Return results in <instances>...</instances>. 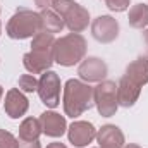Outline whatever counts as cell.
<instances>
[{
    "mask_svg": "<svg viewBox=\"0 0 148 148\" xmlns=\"http://www.w3.org/2000/svg\"><path fill=\"white\" fill-rule=\"evenodd\" d=\"M53 45L55 36L47 31H40L36 36H33L31 41V50L24 53L23 57V66L26 71L31 74H43L50 71L53 60Z\"/></svg>",
    "mask_w": 148,
    "mask_h": 148,
    "instance_id": "obj_1",
    "label": "cell"
},
{
    "mask_svg": "<svg viewBox=\"0 0 148 148\" xmlns=\"http://www.w3.org/2000/svg\"><path fill=\"white\" fill-rule=\"evenodd\" d=\"M62 105L66 115L73 119H77L86 110H90L95 105V95L90 83H84L81 79H67L64 84Z\"/></svg>",
    "mask_w": 148,
    "mask_h": 148,
    "instance_id": "obj_2",
    "label": "cell"
},
{
    "mask_svg": "<svg viewBox=\"0 0 148 148\" xmlns=\"http://www.w3.org/2000/svg\"><path fill=\"white\" fill-rule=\"evenodd\" d=\"M86 40L79 33H69L66 36L55 40L53 45V60L62 67H71L81 64L86 55Z\"/></svg>",
    "mask_w": 148,
    "mask_h": 148,
    "instance_id": "obj_3",
    "label": "cell"
},
{
    "mask_svg": "<svg viewBox=\"0 0 148 148\" xmlns=\"http://www.w3.org/2000/svg\"><path fill=\"white\" fill-rule=\"evenodd\" d=\"M41 31V17L40 12L29 9H17L14 16L7 21L5 33L12 40H28L36 36Z\"/></svg>",
    "mask_w": 148,
    "mask_h": 148,
    "instance_id": "obj_4",
    "label": "cell"
},
{
    "mask_svg": "<svg viewBox=\"0 0 148 148\" xmlns=\"http://www.w3.org/2000/svg\"><path fill=\"white\" fill-rule=\"evenodd\" d=\"M52 9L64 19L66 28L71 33H81L90 24V12L81 3L73 0H55Z\"/></svg>",
    "mask_w": 148,
    "mask_h": 148,
    "instance_id": "obj_5",
    "label": "cell"
},
{
    "mask_svg": "<svg viewBox=\"0 0 148 148\" xmlns=\"http://www.w3.org/2000/svg\"><path fill=\"white\" fill-rule=\"evenodd\" d=\"M93 95H95V107L102 117L115 115L119 109V102H117V84L114 81L103 79L97 83V86L93 88Z\"/></svg>",
    "mask_w": 148,
    "mask_h": 148,
    "instance_id": "obj_6",
    "label": "cell"
},
{
    "mask_svg": "<svg viewBox=\"0 0 148 148\" xmlns=\"http://www.w3.org/2000/svg\"><path fill=\"white\" fill-rule=\"evenodd\" d=\"M60 77L53 71H47L40 76L38 79V97L43 105L48 109H55L60 103Z\"/></svg>",
    "mask_w": 148,
    "mask_h": 148,
    "instance_id": "obj_7",
    "label": "cell"
},
{
    "mask_svg": "<svg viewBox=\"0 0 148 148\" xmlns=\"http://www.w3.org/2000/svg\"><path fill=\"white\" fill-rule=\"evenodd\" d=\"M77 74H79L81 81H84V83H100L107 77L109 67L102 59L88 57V59L81 60V64L77 67Z\"/></svg>",
    "mask_w": 148,
    "mask_h": 148,
    "instance_id": "obj_8",
    "label": "cell"
},
{
    "mask_svg": "<svg viewBox=\"0 0 148 148\" xmlns=\"http://www.w3.org/2000/svg\"><path fill=\"white\" fill-rule=\"evenodd\" d=\"M91 35L98 43H112L119 36V23L112 16H98L91 23Z\"/></svg>",
    "mask_w": 148,
    "mask_h": 148,
    "instance_id": "obj_9",
    "label": "cell"
},
{
    "mask_svg": "<svg viewBox=\"0 0 148 148\" xmlns=\"http://www.w3.org/2000/svg\"><path fill=\"white\" fill-rule=\"evenodd\" d=\"M67 138L76 148H84L97 138V129L88 121H74L67 127Z\"/></svg>",
    "mask_w": 148,
    "mask_h": 148,
    "instance_id": "obj_10",
    "label": "cell"
},
{
    "mask_svg": "<svg viewBox=\"0 0 148 148\" xmlns=\"http://www.w3.org/2000/svg\"><path fill=\"white\" fill-rule=\"evenodd\" d=\"M3 109H5V114L10 119H19V117H23L28 112L29 102H28V98L24 97V93L19 88H10L5 93Z\"/></svg>",
    "mask_w": 148,
    "mask_h": 148,
    "instance_id": "obj_11",
    "label": "cell"
},
{
    "mask_svg": "<svg viewBox=\"0 0 148 148\" xmlns=\"http://www.w3.org/2000/svg\"><path fill=\"white\" fill-rule=\"evenodd\" d=\"M40 122H41V131L43 134L50 136V138H60L67 133V122L66 117L57 114L53 110H47L40 115Z\"/></svg>",
    "mask_w": 148,
    "mask_h": 148,
    "instance_id": "obj_12",
    "label": "cell"
},
{
    "mask_svg": "<svg viewBox=\"0 0 148 148\" xmlns=\"http://www.w3.org/2000/svg\"><path fill=\"white\" fill-rule=\"evenodd\" d=\"M97 143L98 148H124L126 138L121 127L115 124H105L100 129H97Z\"/></svg>",
    "mask_w": 148,
    "mask_h": 148,
    "instance_id": "obj_13",
    "label": "cell"
},
{
    "mask_svg": "<svg viewBox=\"0 0 148 148\" xmlns=\"http://www.w3.org/2000/svg\"><path fill=\"white\" fill-rule=\"evenodd\" d=\"M140 93H141V86H138L127 76H122L119 84H117V102H119V107H124V109L133 107L138 102Z\"/></svg>",
    "mask_w": 148,
    "mask_h": 148,
    "instance_id": "obj_14",
    "label": "cell"
},
{
    "mask_svg": "<svg viewBox=\"0 0 148 148\" xmlns=\"http://www.w3.org/2000/svg\"><path fill=\"white\" fill-rule=\"evenodd\" d=\"M124 76H127L138 86H145L148 83V57H138L136 60H133L127 66Z\"/></svg>",
    "mask_w": 148,
    "mask_h": 148,
    "instance_id": "obj_15",
    "label": "cell"
},
{
    "mask_svg": "<svg viewBox=\"0 0 148 148\" xmlns=\"http://www.w3.org/2000/svg\"><path fill=\"white\" fill-rule=\"evenodd\" d=\"M40 17H41V31L55 35V33H60L66 28L64 19L53 9H43V10H40Z\"/></svg>",
    "mask_w": 148,
    "mask_h": 148,
    "instance_id": "obj_16",
    "label": "cell"
},
{
    "mask_svg": "<svg viewBox=\"0 0 148 148\" xmlns=\"http://www.w3.org/2000/svg\"><path fill=\"white\" fill-rule=\"evenodd\" d=\"M43 134L41 131V122L36 117H26L19 124V141H35Z\"/></svg>",
    "mask_w": 148,
    "mask_h": 148,
    "instance_id": "obj_17",
    "label": "cell"
},
{
    "mask_svg": "<svg viewBox=\"0 0 148 148\" xmlns=\"http://www.w3.org/2000/svg\"><path fill=\"white\" fill-rule=\"evenodd\" d=\"M127 23L134 29H145L148 26V5L147 3H136L129 9Z\"/></svg>",
    "mask_w": 148,
    "mask_h": 148,
    "instance_id": "obj_18",
    "label": "cell"
},
{
    "mask_svg": "<svg viewBox=\"0 0 148 148\" xmlns=\"http://www.w3.org/2000/svg\"><path fill=\"white\" fill-rule=\"evenodd\" d=\"M17 83H19V90L24 93H33L38 90V79L35 77V74H23Z\"/></svg>",
    "mask_w": 148,
    "mask_h": 148,
    "instance_id": "obj_19",
    "label": "cell"
},
{
    "mask_svg": "<svg viewBox=\"0 0 148 148\" xmlns=\"http://www.w3.org/2000/svg\"><path fill=\"white\" fill-rule=\"evenodd\" d=\"M0 148H19V138H16L10 131L0 129Z\"/></svg>",
    "mask_w": 148,
    "mask_h": 148,
    "instance_id": "obj_20",
    "label": "cell"
},
{
    "mask_svg": "<svg viewBox=\"0 0 148 148\" xmlns=\"http://www.w3.org/2000/svg\"><path fill=\"white\" fill-rule=\"evenodd\" d=\"M112 12H124L129 9V2L131 0H102Z\"/></svg>",
    "mask_w": 148,
    "mask_h": 148,
    "instance_id": "obj_21",
    "label": "cell"
},
{
    "mask_svg": "<svg viewBox=\"0 0 148 148\" xmlns=\"http://www.w3.org/2000/svg\"><path fill=\"white\" fill-rule=\"evenodd\" d=\"M53 2L55 0H35V5H36L40 10H43V9H52Z\"/></svg>",
    "mask_w": 148,
    "mask_h": 148,
    "instance_id": "obj_22",
    "label": "cell"
},
{
    "mask_svg": "<svg viewBox=\"0 0 148 148\" xmlns=\"http://www.w3.org/2000/svg\"><path fill=\"white\" fill-rule=\"evenodd\" d=\"M19 148H41V143H40V140H35V141H19Z\"/></svg>",
    "mask_w": 148,
    "mask_h": 148,
    "instance_id": "obj_23",
    "label": "cell"
},
{
    "mask_svg": "<svg viewBox=\"0 0 148 148\" xmlns=\"http://www.w3.org/2000/svg\"><path fill=\"white\" fill-rule=\"evenodd\" d=\"M47 148H67V147H66L64 143H59V141H55V143H50Z\"/></svg>",
    "mask_w": 148,
    "mask_h": 148,
    "instance_id": "obj_24",
    "label": "cell"
},
{
    "mask_svg": "<svg viewBox=\"0 0 148 148\" xmlns=\"http://www.w3.org/2000/svg\"><path fill=\"white\" fill-rule=\"evenodd\" d=\"M143 40H145V45L148 47V28L143 31Z\"/></svg>",
    "mask_w": 148,
    "mask_h": 148,
    "instance_id": "obj_25",
    "label": "cell"
},
{
    "mask_svg": "<svg viewBox=\"0 0 148 148\" xmlns=\"http://www.w3.org/2000/svg\"><path fill=\"white\" fill-rule=\"evenodd\" d=\"M124 148H141L140 145H134V143H129V145H124Z\"/></svg>",
    "mask_w": 148,
    "mask_h": 148,
    "instance_id": "obj_26",
    "label": "cell"
},
{
    "mask_svg": "<svg viewBox=\"0 0 148 148\" xmlns=\"http://www.w3.org/2000/svg\"><path fill=\"white\" fill-rule=\"evenodd\" d=\"M2 97H3V88L0 86V102H2Z\"/></svg>",
    "mask_w": 148,
    "mask_h": 148,
    "instance_id": "obj_27",
    "label": "cell"
},
{
    "mask_svg": "<svg viewBox=\"0 0 148 148\" xmlns=\"http://www.w3.org/2000/svg\"><path fill=\"white\" fill-rule=\"evenodd\" d=\"M0 35H2V23H0Z\"/></svg>",
    "mask_w": 148,
    "mask_h": 148,
    "instance_id": "obj_28",
    "label": "cell"
}]
</instances>
